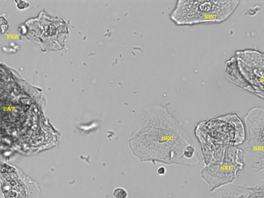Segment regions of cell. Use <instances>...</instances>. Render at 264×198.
Wrapping results in <instances>:
<instances>
[{
    "label": "cell",
    "mask_w": 264,
    "mask_h": 198,
    "mask_svg": "<svg viewBox=\"0 0 264 198\" xmlns=\"http://www.w3.org/2000/svg\"><path fill=\"white\" fill-rule=\"evenodd\" d=\"M146 158L167 165L200 163L189 135L166 107H149L145 114Z\"/></svg>",
    "instance_id": "1"
},
{
    "label": "cell",
    "mask_w": 264,
    "mask_h": 198,
    "mask_svg": "<svg viewBox=\"0 0 264 198\" xmlns=\"http://www.w3.org/2000/svg\"><path fill=\"white\" fill-rule=\"evenodd\" d=\"M205 165L221 161L226 150L245 140L243 121L235 113L202 121L196 127Z\"/></svg>",
    "instance_id": "2"
},
{
    "label": "cell",
    "mask_w": 264,
    "mask_h": 198,
    "mask_svg": "<svg viewBox=\"0 0 264 198\" xmlns=\"http://www.w3.org/2000/svg\"><path fill=\"white\" fill-rule=\"evenodd\" d=\"M238 0L178 1L169 18L177 25L221 23L228 19L238 7Z\"/></svg>",
    "instance_id": "3"
},
{
    "label": "cell",
    "mask_w": 264,
    "mask_h": 198,
    "mask_svg": "<svg viewBox=\"0 0 264 198\" xmlns=\"http://www.w3.org/2000/svg\"><path fill=\"white\" fill-rule=\"evenodd\" d=\"M227 80L238 87L264 99V53L257 49L236 51L226 61Z\"/></svg>",
    "instance_id": "4"
},
{
    "label": "cell",
    "mask_w": 264,
    "mask_h": 198,
    "mask_svg": "<svg viewBox=\"0 0 264 198\" xmlns=\"http://www.w3.org/2000/svg\"><path fill=\"white\" fill-rule=\"evenodd\" d=\"M247 145L243 152L244 165L254 172L264 168V109L256 107L247 112L243 120Z\"/></svg>",
    "instance_id": "5"
},
{
    "label": "cell",
    "mask_w": 264,
    "mask_h": 198,
    "mask_svg": "<svg viewBox=\"0 0 264 198\" xmlns=\"http://www.w3.org/2000/svg\"><path fill=\"white\" fill-rule=\"evenodd\" d=\"M242 150L231 146L226 150L221 161L205 165L200 171L202 179L210 192L229 185L237 179L245 165L240 157Z\"/></svg>",
    "instance_id": "6"
},
{
    "label": "cell",
    "mask_w": 264,
    "mask_h": 198,
    "mask_svg": "<svg viewBox=\"0 0 264 198\" xmlns=\"http://www.w3.org/2000/svg\"><path fill=\"white\" fill-rule=\"evenodd\" d=\"M221 198H264V181L253 186L227 185L220 190Z\"/></svg>",
    "instance_id": "7"
},
{
    "label": "cell",
    "mask_w": 264,
    "mask_h": 198,
    "mask_svg": "<svg viewBox=\"0 0 264 198\" xmlns=\"http://www.w3.org/2000/svg\"><path fill=\"white\" fill-rule=\"evenodd\" d=\"M113 196L115 198H127L128 193L126 190L121 187L115 188L113 191Z\"/></svg>",
    "instance_id": "8"
},
{
    "label": "cell",
    "mask_w": 264,
    "mask_h": 198,
    "mask_svg": "<svg viewBox=\"0 0 264 198\" xmlns=\"http://www.w3.org/2000/svg\"><path fill=\"white\" fill-rule=\"evenodd\" d=\"M17 3V7L20 10H23L24 9L28 8L30 6V3L27 1H15Z\"/></svg>",
    "instance_id": "9"
},
{
    "label": "cell",
    "mask_w": 264,
    "mask_h": 198,
    "mask_svg": "<svg viewBox=\"0 0 264 198\" xmlns=\"http://www.w3.org/2000/svg\"><path fill=\"white\" fill-rule=\"evenodd\" d=\"M165 173H166V169L164 167H161L158 169V174L159 175H163L165 174Z\"/></svg>",
    "instance_id": "10"
},
{
    "label": "cell",
    "mask_w": 264,
    "mask_h": 198,
    "mask_svg": "<svg viewBox=\"0 0 264 198\" xmlns=\"http://www.w3.org/2000/svg\"><path fill=\"white\" fill-rule=\"evenodd\" d=\"M7 23L8 22H7V20H6L5 18L3 17V16H0V25L1 26L4 25H6Z\"/></svg>",
    "instance_id": "11"
},
{
    "label": "cell",
    "mask_w": 264,
    "mask_h": 198,
    "mask_svg": "<svg viewBox=\"0 0 264 198\" xmlns=\"http://www.w3.org/2000/svg\"><path fill=\"white\" fill-rule=\"evenodd\" d=\"M8 26L6 25H4L1 26V32L2 34H4L5 33L6 30H7Z\"/></svg>",
    "instance_id": "12"
}]
</instances>
